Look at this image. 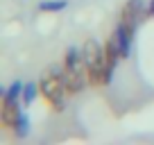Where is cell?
Wrapping results in <instances>:
<instances>
[{
	"instance_id": "1",
	"label": "cell",
	"mask_w": 154,
	"mask_h": 145,
	"mask_svg": "<svg viewBox=\"0 0 154 145\" xmlns=\"http://www.w3.org/2000/svg\"><path fill=\"white\" fill-rule=\"evenodd\" d=\"M38 95L43 97V102L52 109L54 113H63L66 111V82H63V70L61 66H48L41 77H38Z\"/></svg>"
},
{
	"instance_id": "2",
	"label": "cell",
	"mask_w": 154,
	"mask_h": 145,
	"mask_svg": "<svg viewBox=\"0 0 154 145\" xmlns=\"http://www.w3.org/2000/svg\"><path fill=\"white\" fill-rule=\"evenodd\" d=\"M61 70H63V82H66V91L70 97L82 95L88 86V77H86V66H84V57H82V48H66L63 52V61H61Z\"/></svg>"
},
{
	"instance_id": "3",
	"label": "cell",
	"mask_w": 154,
	"mask_h": 145,
	"mask_svg": "<svg viewBox=\"0 0 154 145\" xmlns=\"http://www.w3.org/2000/svg\"><path fill=\"white\" fill-rule=\"evenodd\" d=\"M82 57L84 66H86V77L88 86L100 88L106 86V63H104V43H100L97 39H86L82 43Z\"/></svg>"
},
{
	"instance_id": "4",
	"label": "cell",
	"mask_w": 154,
	"mask_h": 145,
	"mask_svg": "<svg viewBox=\"0 0 154 145\" xmlns=\"http://www.w3.org/2000/svg\"><path fill=\"white\" fill-rule=\"evenodd\" d=\"M145 16H147V7H145V0H125V5L120 7V16H118V23H122L127 32L136 36V29H138L140 20H143Z\"/></svg>"
},
{
	"instance_id": "5",
	"label": "cell",
	"mask_w": 154,
	"mask_h": 145,
	"mask_svg": "<svg viewBox=\"0 0 154 145\" xmlns=\"http://www.w3.org/2000/svg\"><path fill=\"white\" fill-rule=\"evenodd\" d=\"M23 100L20 97H11V95H2L0 102V127L5 131H14L18 125L20 116H23Z\"/></svg>"
},
{
	"instance_id": "6",
	"label": "cell",
	"mask_w": 154,
	"mask_h": 145,
	"mask_svg": "<svg viewBox=\"0 0 154 145\" xmlns=\"http://www.w3.org/2000/svg\"><path fill=\"white\" fill-rule=\"evenodd\" d=\"M122 59V52H120V45H118V39L116 34L111 32L104 41V63H106V86L113 82V72H116V66L120 63Z\"/></svg>"
},
{
	"instance_id": "7",
	"label": "cell",
	"mask_w": 154,
	"mask_h": 145,
	"mask_svg": "<svg viewBox=\"0 0 154 145\" xmlns=\"http://www.w3.org/2000/svg\"><path fill=\"white\" fill-rule=\"evenodd\" d=\"M113 34H116V39H118V45H120V52H122V59H127L131 54V43H134V34H129L125 29V25L118 23L113 27Z\"/></svg>"
},
{
	"instance_id": "8",
	"label": "cell",
	"mask_w": 154,
	"mask_h": 145,
	"mask_svg": "<svg viewBox=\"0 0 154 145\" xmlns=\"http://www.w3.org/2000/svg\"><path fill=\"white\" fill-rule=\"evenodd\" d=\"M66 7H68V0H41L36 9L43 11V14H57V11H63Z\"/></svg>"
},
{
	"instance_id": "9",
	"label": "cell",
	"mask_w": 154,
	"mask_h": 145,
	"mask_svg": "<svg viewBox=\"0 0 154 145\" xmlns=\"http://www.w3.org/2000/svg\"><path fill=\"white\" fill-rule=\"evenodd\" d=\"M36 93H38V84L25 82V86H23V104H25V109H27V106H32V102H34V97H36Z\"/></svg>"
},
{
	"instance_id": "10",
	"label": "cell",
	"mask_w": 154,
	"mask_h": 145,
	"mask_svg": "<svg viewBox=\"0 0 154 145\" xmlns=\"http://www.w3.org/2000/svg\"><path fill=\"white\" fill-rule=\"evenodd\" d=\"M11 134H14V136H16V138H18V140H25V138H27V136H29V118L25 116V113H23V116H20L18 125H16V129L11 131Z\"/></svg>"
},
{
	"instance_id": "11",
	"label": "cell",
	"mask_w": 154,
	"mask_h": 145,
	"mask_svg": "<svg viewBox=\"0 0 154 145\" xmlns=\"http://www.w3.org/2000/svg\"><path fill=\"white\" fill-rule=\"evenodd\" d=\"M147 16H154V0L147 2Z\"/></svg>"
}]
</instances>
